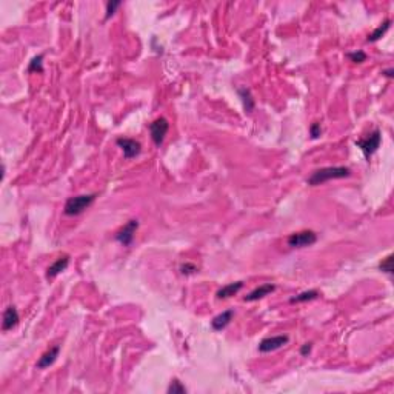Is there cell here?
Instances as JSON below:
<instances>
[{
	"label": "cell",
	"instance_id": "6da1fadb",
	"mask_svg": "<svg viewBox=\"0 0 394 394\" xmlns=\"http://www.w3.org/2000/svg\"><path fill=\"white\" fill-rule=\"evenodd\" d=\"M350 174H351V169L348 167H325L312 172L307 179V183L311 185V187H316V185H322L333 179H345Z\"/></svg>",
	"mask_w": 394,
	"mask_h": 394
},
{
	"label": "cell",
	"instance_id": "7a4b0ae2",
	"mask_svg": "<svg viewBox=\"0 0 394 394\" xmlns=\"http://www.w3.org/2000/svg\"><path fill=\"white\" fill-rule=\"evenodd\" d=\"M96 194L91 193V194H80V196H76V197H69L65 203V208H63V213L66 216H77L80 213H84L85 210L94 203L96 200Z\"/></svg>",
	"mask_w": 394,
	"mask_h": 394
},
{
	"label": "cell",
	"instance_id": "3957f363",
	"mask_svg": "<svg viewBox=\"0 0 394 394\" xmlns=\"http://www.w3.org/2000/svg\"><path fill=\"white\" fill-rule=\"evenodd\" d=\"M380 142H382V136H380V131L376 128L373 133H369L366 137L356 141V146L361 148V151L364 153V156L366 159H369L379 149Z\"/></svg>",
	"mask_w": 394,
	"mask_h": 394
},
{
	"label": "cell",
	"instance_id": "277c9868",
	"mask_svg": "<svg viewBox=\"0 0 394 394\" xmlns=\"http://www.w3.org/2000/svg\"><path fill=\"white\" fill-rule=\"evenodd\" d=\"M288 245L291 248H304V247H311L317 242V234L314 231H299V233H293L288 237Z\"/></svg>",
	"mask_w": 394,
	"mask_h": 394
},
{
	"label": "cell",
	"instance_id": "5b68a950",
	"mask_svg": "<svg viewBox=\"0 0 394 394\" xmlns=\"http://www.w3.org/2000/svg\"><path fill=\"white\" fill-rule=\"evenodd\" d=\"M168 130H169V123L164 117H159L153 123H149V133H151V139H153L156 146H160L162 143H164V139H165Z\"/></svg>",
	"mask_w": 394,
	"mask_h": 394
},
{
	"label": "cell",
	"instance_id": "8992f818",
	"mask_svg": "<svg viewBox=\"0 0 394 394\" xmlns=\"http://www.w3.org/2000/svg\"><path fill=\"white\" fill-rule=\"evenodd\" d=\"M115 143H117V146L122 149V153H123L125 159H133V157H136V156L141 154V151H142L141 143H139L137 141H134V139L119 137L117 141H115Z\"/></svg>",
	"mask_w": 394,
	"mask_h": 394
},
{
	"label": "cell",
	"instance_id": "52a82bcc",
	"mask_svg": "<svg viewBox=\"0 0 394 394\" xmlns=\"http://www.w3.org/2000/svg\"><path fill=\"white\" fill-rule=\"evenodd\" d=\"M289 340V338L286 334H281V336H273V338H266L259 343V351L260 353H271L282 348L283 345H286Z\"/></svg>",
	"mask_w": 394,
	"mask_h": 394
},
{
	"label": "cell",
	"instance_id": "ba28073f",
	"mask_svg": "<svg viewBox=\"0 0 394 394\" xmlns=\"http://www.w3.org/2000/svg\"><path fill=\"white\" fill-rule=\"evenodd\" d=\"M139 226V222L136 219H131L128 224H126L117 234H115V240L119 243H122L123 247H128L131 245V242L134 239V234H136V229Z\"/></svg>",
	"mask_w": 394,
	"mask_h": 394
},
{
	"label": "cell",
	"instance_id": "9c48e42d",
	"mask_svg": "<svg viewBox=\"0 0 394 394\" xmlns=\"http://www.w3.org/2000/svg\"><path fill=\"white\" fill-rule=\"evenodd\" d=\"M19 320L20 319H19L17 308L14 305H9L3 312V323H2L3 331H9V330H13L14 327H17Z\"/></svg>",
	"mask_w": 394,
	"mask_h": 394
},
{
	"label": "cell",
	"instance_id": "30bf717a",
	"mask_svg": "<svg viewBox=\"0 0 394 394\" xmlns=\"http://www.w3.org/2000/svg\"><path fill=\"white\" fill-rule=\"evenodd\" d=\"M233 316H234V311L233 310H226L224 312H220L219 316H216L213 320H211V327L213 330L216 331H222L224 328H226L231 320H233Z\"/></svg>",
	"mask_w": 394,
	"mask_h": 394
},
{
	"label": "cell",
	"instance_id": "8fae6325",
	"mask_svg": "<svg viewBox=\"0 0 394 394\" xmlns=\"http://www.w3.org/2000/svg\"><path fill=\"white\" fill-rule=\"evenodd\" d=\"M69 265V256H62L57 259L53 265L48 266V270H46V277L48 279H54L56 276H59L62 271H65Z\"/></svg>",
	"mask_w": 394,
	"mask_h": 394
},
{
	"label": "cell",
	"instance_id": "7c38bea8",
	"mask_svg": "<svg viewBox=\"0 0 394 394\" xmlns=\"http://www.w3.org/2000/svg\"><path fill=\"white\" fill-rule=\"evenodd\" d=\"M59 353H60V346H53L45 354H42V357L39 359L37 362V368L39 369H45L48 368L50 365H53L56 362V359L59 357Z\"/></svg>",
	"mask_w": 394,
	"mask_h": 394
},
{
	"label": "cell",
	"instance_id": "4fadbf2b",
	"mask_svg": "<svg viewBox=\"0 0 394 394\" xmlns=\"http://www.w3.org/2000/svg\"><path fill=\"white\" fill-rule=\"evenodd\" d=\"M274 291V285L271 283H266V285H262L256 289H253L250 294L245 296V302H254V300H259L265 296H268L270 293Z\"/></svg>",
	"mask_w": 394,
	"mask_h": 394
},
{
	"label": "cell",
	"instance_id": "5bb4252c",
	"mask_svg": "<svg viewBox=\"0 0 394 394\" xmlns=\"http://www.w3.org/2000/svg\"><path fill=\"white\" fill-rule=\"evenodd\" d=\"M242 288H243V282L242 281L234 282V283H228V285H225V286H222V288L219 289V291L216 293V297L217 299H228L231 296L237 294Z\"/></svg>",
	"mask_w": 394,
	"mask_h": 394
},
{
	"label": "cell",
	"instance_id": "9a60e30c",
	"mask_svg": "<svg viewBox=\"0 0 394 394\" xmlns=\"http://www.w3.org/2000/svg\"><path fill=\"white\" fill-rule=\"evenodd\" d=\"M390 27H391V20L387 19L384 23H380V25L371 34H369V36H368V42H377V40H380L387 34V31L390 29Z\"/></svg>",
	"mask_w": 394,
	"mask_h": 394
},
{
	"label": "cell",
	"instance_id": "2e32d148",
	"mask_svg": "<svg viewBox=\"0 0 394 394\" xmlns=\"http://www.w3.org/2000/svg\"><path fill=\"white\" fill-rule=\"evenodd\" d=\"M239 96L242 97V102H243V107H245V111H253L254 108V99L251 96L250 89L247 88H239Z\"/></svg>",
	"mask_w": 394,
	"mask_h": 394
},
{
	"label": "cell",
	"instance_id": "e0dca14e",
	"mask_svg": "<svg viewBox=\"0 0 394 394\" xmlns=\"http://www.w3.org/2000/svg\"><path fill=\"white\" fill-rule=\"evenodd\" d=\"M319 297V291H316V289H310V291H304V293H300L297 294L296 297L291 299V304H299V302H308V300H314Z\"/></svg>",
	"mask_w": 394,
	"mask_h": 394
},
{
	"label": "cell",
	"instance_id": "ac0fdd59",
	"mask_svg": "<svg viewBox=\"0 0 394 394\" xmlns=\"http://www.w3.org/2000/svg\"><path fill=\"white\" fill-rule=\"evenodd\" d=\"M28 73H43V54L36 56V57H34V59L29 62Z\"/></svg>",
	"mask_w": 394,
	"mask_h": 394
},
{
	"label": "cell",
	"instance_id": "d6986e66",
	"mask_svg": "<svg viewBox=\"0 0 394 394\" xmlns=\"http://www.w3.org/2000/svg\"><path fill=\"white\" fill-rule=\"evenodd\" d=\"M167 393H168V394H183V393H187V388H185V387L182 385V382H179L177 379H174V380H172L171 384H169Z\"/></svg>",
	"mask_w": 394,
	"mask_h": 394
},
{
	"label": "cell",
	"instance_id": "ffe728a7",
	"mask_svg": "<svg viewBox=\"0 0 394 394\" xmlns=\"http://www.w3.org/2000/svg\"><path fill=\"white\" fill-rule=\"evenodd\" d=\"M346 57H348V59L351 62H354V63H362V62L366 60V54L364 51H361V50L354 51V53H348V54H346Z\"/></svg>",
	"mask_w": 394,
	"mask_h": 394
},
{
	"label": "cell",
	"instance_id": "44dd1931",
	"mask_svg": "<svg viewBox=\"0 0 394 394\" xmlns=\"http://www.w3.org/2000/svg\"><path fill=\"white\" fill-rule=\"evenodd\" d=\"M379 268H380V271L393 274V256H391V254L379 263Z\"/></svg>",
	"mask_w": 394,
	"mask_h": 394
},
{
	"label": "cell",
	"instance_id": "7402d4cb",
	"mask_svg": "<svg viewBox=\"0 0 394 394\" xmlns=\"http://www.w3.org/2000/svg\"><path fill=\"white\" fill-rule=\"evenodd\" d=\"M122 5V2H119V0H111V2L107 3V11H105V19H110L114 13H115V9H117L119 6Z\"/></svg>",
	"mask_w": 394,
	"mask_h": 394
},
{
	"label": "cell",
	"instance_id": "603a6c76",
	"mask_svg": "<svg viewBox=\"0 0 394 394\" xmlns=\"http://www.w3.org/2000/svg\"><path fill=\"white\" fill-rule=\"evenodd\" d=\"M310 134H311V137L312 139H317L320 134H322V128H320V123H312L311 125V128H310Z\"/></svg>",
	"mask_w": 394,
	"mask_h": 394
},
{
	"label": "cell",
	"instance_id": "cb8c5ba5",
	"mask_svg": "<svg viewBox=\"0 0 394 394\" xmlns=\"http://www.w3.org/2000/svg\"><path fill=\"white\" fill-rule=\"evenodd\" d=\"M182 273L183 274H191V273H194V271H197V268L194 265H191V263H185V265H182Z\"/></svg>",
	"mask_w": 394,
	"mask_h": 394
},
{
	"label": "cell",
	"instance_id": "d4e9b609",
	"mask_svg": "<svg viewBox=\"0 0 394 394\" xmlns=\"http://www.w3.org/2000/svg\"><path fill=\"white\" fill-rule=\"evenodd\" d=\"M311 348H312V343L302 345V348H300V354H302V356H308L311 353Z\"/></svg>",
	"mask_w": 394,
	"mask_h": 394
},
{
	"label": "cell",
	"instance_id": "484cf974",
	"mask_svg": "<svg viewBox=\"0 0 394 394\" xmlns=\"http://www.w3.org/2000/svg\"><path fill=\"white\" fill-rule=\"evenodd\" d=\"M382 74H385L387 77H393L394 71H393V69H387V71H384V73H382Z\"/></svg>",
	"mask_w": 394,
	"mask_h": 394
}]
</instances>
